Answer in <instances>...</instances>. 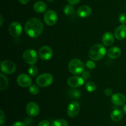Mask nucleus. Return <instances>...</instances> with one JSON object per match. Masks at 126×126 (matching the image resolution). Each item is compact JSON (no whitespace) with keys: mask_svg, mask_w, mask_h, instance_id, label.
Instances as JSON below:
<instances>
[{"mask_svg":"<svg viewBox=\"0 0 126 126\" xmlns=\"http://www.w3.org/2000/svg\"><path fill=\"white\" fill-rule=\"evenodd\" d=\"M51 126H68V124L65 119H57L52 122Z\"/></svg>","mask_w":126,"mask_h":126,"instance_id":"obj_22","label":"nucleus"},{"mask_svg":"<svg viewBox=\"0 0 126 126\" xmlns=\"http://www.w3.org/2000/svg\"><path fill=\"white\" fill-rule=\"evenodd\" d=\"M104 93L108 97H110V96L113 95V91L110 88H107L105 89L104 91Z\"/></svg>","mask_w":126,"mask_h":126,"instance_id":"obj_31","label":"nucleus"},{"mask_svg":"<svg viewBox=\"0 0 126 126\" xmlns=\"http://www.w3.org/2000/svg\"><path fill=\"white\" fill-rule=\"evenodd\" d=\"M97 89V86L93 82H89L86 84V89L89 92H93Z\"/></svg>","mask_w":126,"mask_h":126,"instance_id":"obj_25","label":"nucleus"},{"mask_svg":"<svg viewBox=\"0 0 126 126\" xmlns=\"http://www.w3.org/2000/svg\"><path fill=\"white\" fill-rule=\"evenodd\" d=\"M119 22L123 25H126V14H121L118 17Z\"/></svg>","mask_w":126,"mask_h":126,"instance_id":"obj_28","label":"nucleus"},{"mask_svg":"<svg viewBox=\"0 0 126 126\" xmlns=\"http://www.w3.org/2000/svg\"><path fill=\"white\" fill-rule=\"evenodd\" d=\"M1 70L6 75H11L16 70V65L11 60H4L1 63Z\"/></svg>","mask_w":126,"mask_h":126,"instance_id":"obj_6","label":"nucleus"},{"mask_svg":"<svg viewBox=\"0 0 126 126\" xmlns=\"http://www.w3.org/2000/svg\"><path fill=\"white\" fill-rule=\"evenodd\" d=\"M68 70L71 73L75 75H79L84 71V65L82 61L78 59H73L68 63Z\"/></svg>","mask_w":126,"mask_h":126,"instance_id":"obj_3","label":"nucleus"},{"mask_svg":"<svg viewBox=\"0 0 126 126\" xmlns=\"http://www.w3.org/2000/svg\"><path fill=\"white\" fill-rule=\"evenodd\" d=\"M123 118V112L118 109L113 110L111 113V118L113 121L118 122L120 121Z\"/></svg>","mask_w":126,"mask_h":126,"instance_id":"obj_20","label":"nucleus"},{"mask_svg":"<svg viewBox=\"0 0 126 126\" xmlns=\"http://www.w3.org/2000/svg\"><path fill=\"white\" fill-rule=\"evenodd\" d=\"M123 111L125 114H126V104L124 105L123 107Z\"/></svg>","mask_w":126,"mask_h":126,"instance_id":"obj_38","label":"nucleus"},{"mask_svg":"<svg viewBox=\"0 0 126 126\" xmlns=\"http://www.w3.org/2000/svg\"><path fill=\"white\" fill-rule=\"evenodd\" d=\"M111 102L116 106H122L126 103V96L123 94H114L111 96Z\"/></svg>","mask_w":126,"mask_h":126,"instance_id":"obj_14","label":"nucleus"},{"mask_svg":"<svg viewBox=\"0 0 126 126\" xmlns=\"http://www.w3.org/2000/svg\"><path fill=\"white\" fill-rule=\"evenodd\" d=\"M12 126H25V124L21 121H17L14 123Z\"/></svg>","mask_w":126,"mask_h":126,"instance_id":"obj_35","label":"nucleus"},{"mask_svg":"<svg viewBox=\"0 0 126 126\" xmlns=\"http://www.w3.org/2000/svg\"><path fill=\"white\" fill-rule=\"evenodd\" d=\"M58 16L56 12L54 10H48L45 12L44 16V20L46 25L53 26L57 23Z\"/></svg>","mask_w":126,"mask_h":126,"instance_id":"obj_7","label":"nucleus"},{"mask_svg":"<svg viewBox=\"0 0 126 126\" xmlns=\"http://www.w3.org/2000/svg\"><path fill=\"white\" fill-rule=\"evenodd\" d=\"M80 110V105L76 101H73L67 108V114L70 118H75L78 115Z\"/></svg>","mask_w":126,"mask_h":126,"instance_id":"obj_9","label":"nucleus"},{"mask_svg":"<svg viewBox=\"0 0 126 126\" xmlns=\"http://www.w3.org/2000/svg\"><path fill=\"white\" fill-rule=\"evenodd\" d=\"M33 9L38 13H43L47 9V6L43 1H37L33 5Z\"/></svg>","mask_w":126,"mask_h":126,"instance_id":"obj_19","label":"nucleus"},{"mask_svg":"<svg viewBox=\"0 0 126 126\" xmlns=\"http://www.w3.org/2000/svg\"><path fill=\"white\" fill-rule=\"evenodd\" d=\"M82 77L84 79H87L90 77V73L87 71H84L82 73Z\"/></svg>","mask_w":126,"mask_h":126,"instance_id":"obj_33","label":"nucleus"},{"mask_svg":"<svg viewBox=\"0 0 126 126\" xmlns=\"http://www.w3.org/2000/svg\"><path fill=\"white\" fill-rule=\"evenodd\" d=\"M47 1L48 2H52V1H54V0H47Z\"/></svg>","mask_w":126,"mask_h":126,"instance_id":"obj_39","label":"nucleus"},{"mask_svg":"<svg viewBox=\"0 0 126 126\" xmlns=\"http://www.w3.org/2000/svg\"><path fill=\"white\" fill-rule=\"evenodd\" d=\"M38 126H50V123L47 120H43L38 124Z\"/></svg>","mask_w":126,"mask_h":126,"instance_id":"obj_32","label":"nucleus"},{"mask_svg":"<svg viewBox=\"0 0 126 126\" xmlns=\"http://www.w3.org/2000/svg\"><path fill=\"white\" fill-rule=\"evenodd\" d=\"M6 118H5V114L2 110H0V124L2 125L4 123Z\"/></svg>","mask_w":126,"mask_h":126,"instance_id":"obj_30","label":"nucleus"},{"mask_svg":"<svg viewBox=\"0 0 126 126\" xmlns=\"http://www.w3.org/2000/svg\"><path fill=\"white\" fill-rule=\"evenodd\" d=\"M9 81L7 78L4 74H0V90L4 91L8 87Z\"/></svg>","mask_w":126,"mask_h":126,"instance_id":"obj_21","label":"nucleus"},{"mask_svg":"<svg viewBox=\"0 0 126 126\" xmlns=\"http://www.w3.org/2000/svg\"><path fill=\"white\" fill-rule=\"evenodd\" d=\"M114 41V36L111 32H106L102 36V43L106 46H111Z\"/></svg>","mask_w":126,"mask_h":126,"instance_id":"obj_17","label":"nucleus"},{"mask_svg":"<svg viewBox=\"0 0 126 126\" xmlns=\"http://www.w3.org/2000/svg\"><path fill=\"white\" fill-rule=\"evenodd\" d=\"M86 65V66H87V68H88L89 69H91V70H92V69H94L96 66V65L94 61L92 60L87 61Z\"/></svg>","mask_w":126,"mask_h":126,"instance_id":"obj_27","label":"nucleus"},{"mask_svg":"<svg viewBox=\"0 0 126 126\" xmlns=\"http://www.w3.org/2000/svg\"><path fill=\"white\" fill-rule=\"evenodd\" d=\"M92 14V9L90 6L84 5L81 6L77 10V15L81 18L87 17Z\"/></svg>","mask_w":126,"mask_h":126,"instance_id":"obj_16","label":"nucleus"},{"mask_svg":"<svg viewBox=\"0 0 126 126\" xmlns=\"http://www.w3.org/2000/svg\"><path fill=\"white\" fill-rule=\"evenodd\" d=\"M18 1H19L22 4H27L29 2L30 0H18Z\"/></svg>","mask_w":126,"mask_h":126,"instance_id":"obj_36","label":"nucleus"},{"mask_svg":"<svg viewBox=\"0 0 126 126\" xmlns=\"http://www.w3.org/2000/svg\"><path fill=\"white\" fill-rule=\"evenodd\" d=\"M44 25L43 22L38 18H30L25 25V33L31 38H36L43 33Z\"/></svg>","mask_w":126,"mask_h":126,"instance_id":"obj_1","label":"nucleus"},{"mask_svg":"<svg viewBox=\"0 0 126 126\" xmlns=\"http://www.w3.org/2000/svg\"><path fill=\"white\" fill-rule=\"evenodd\" d=\"M26 111L27 114L30 117H35L39 114L40 109L39 107L35 102H29L26 106Z\"/></svg>","mask_w":126,"mask_h":126,"instance_id":"obj_12","label":"nucleus"},{"mask_svg":"<svg viewBox=\"0 0 126 126\" xmlns=\"http://www.w3.org/2000/svg\"><path fill=\"white\" fill-rule=\"evenodd\" d=\"M29 92L32 95H37L39 92V87L35 84L31 85L29 87Z\"/></svg>","mask_w":126,"mask_h":126,"instance_id":"obj_26","label":"nucleus"},{"mask_svg":"<svg viewBox=\"0 0 126 126\" xmlns=\"http://www.w3.org/2000/svg\"><path fill=\"white\" fill-rule=\"evenodd\" d=\"M84 82V79L82 76H78L77 75L73 76L69 78L67 80V84L70 87L73 88H76L82 86Z\"/></svg>","mask_w":126,"mask_h":126,"instance_id":"obj_13","label":"nucleus"},{"mask_svg":"<svg viewBox=\"0 0 126 126\" xmlns=\"http://www.w3.org/2000/svg\"><path fill=\"white\" fill-rule=\"evenodd\" d=\"M9 33L14 38L18 37L22 33V27L18 22H13L9 27Z\"/></svg>","mask_w":126,"mask_h":126,"instance_id":"obj_11","label":"nucleus"},{"mask_svg":"<svg viewBox=\"0 0 126 126\" xmlns=\"http://www.w3.org/2000/svg\"><path fill=\"white\" fill-rule=\"evenodd\" d=\"M71 95L73 98L78 99V98H79L80 97H81V93H80V92L79 91H77V90H74V91H71Z\"/></svg>","mask_w":126,"mask_h":126,"instance_id":"obj_29","label":"nucleus"},{"mask_svg":"<svg viewBox=\"0 0 126 126\" xmlns=\"http://www.w3.org/2000/svg\"><path fill=\"white\" fill-rule=\"evenodd\" d=\"M68 2L72 5H76L80 2V0H67Z\"/></svg>","mask_w":126,"mask_h":126,"instance_id":"obj_34","label":"nucleus"},{"mask_svg":"<svg viewBox=\"0 0 126 126\" xmlns=\"http://www.w3.org/2000/svg\"><path fill=\"white\" fill-rule=\"evenodd\" d=\"M114 36L118 40H123L126 38V25H121L116 28Z\"/></svg>","mask_w":126,"mask_h":126,"instance_id":"obj_15","label":"nucleus"},{"mask_svg":"<svg viewBox=\"0 0 126 126\" xmlns=\"http://www.w3.org/2000/svg\"><path fill=\"white\" fill-rule=\"evenodd\" d=\"M107 55L108 57L111 59H118L121 55V50L119 47L113 46L108 49Z\"/></svg>","mask_w":126,"mask_h":126,"instance_id":"obj_18","label":"nucleus"},{"mask_svg":"<svg viewBox=\"0 0 126 126\" xmlns=\"http://www.w3.org/2000/svg\"><path fill=\"white\" fill-rule=\"evenodd\" d=\"M23 59L29 65H35L38 60V54L33 49H27L23 52Z\"/></svg>","mask_w":126,"mask_h":126,"instance_id":"obj_5","label":"nucleus"},{"mask_svg":"<svg viewBox=\"0 0 126 126\" xmlns=\"http://www.w3.org/2000/svg\"><path fill=\"white\" fill-rule=\"evenodd\" d=\"M17 82L22 87H28L32 85V79L29 75L25 73L20 74L17 78Z\"/></svg>","mask_w":126,"mask_h":126,"instance_id":"obj_10","label":"nucleus"},{"mask_svg":"<svg viewBox=\"0 0 126 126\" xmlns=\"http://www.w3.org/2000/svg\"><path fill=\"white\" fill-rule=\"evenodd\" d=\"M0 20H1V23H0V26L2 27V23H3V18H2V15H0Z\"/></svg>","mask_w":126,"mask_h":126,"instance_id":"obj_37","label":"nucleus"},{"mask_svg":"<svg viewBox=\"0 0 126 126\" xmlns=\"http://www.w3.org/2000/svg\"><path fill=\"white\" fill-rule=\"evenodd\" d=\"M107 54V49L101 44H97L90 48L88 55L91 60L94 61H99L102 60Z\"/></svg>","mask_w":126,"mask_h":126,"instance_id":"obj_2","label":"nucleus"},{"mask_svg":"<svg viewBox=\"0 0 126 126\" xmlns=\"http://www.w3.org/2000/svg\"></svg>","mask_w":126,"mask_h":126,"instance_id":"obj_40","label":"nucleus"},{"mask_svg":"<svg viewBox=\"0 0 126 126\" xmlns=\"http://www.w3.org/2000/svg\"><path fill=\"white\" fill-rule=\"evenodd\" d=\"M28 72L29 75L32 76H35L38 73V68L34 65H31L28 69Z\"/></svg>","mask_w":126,"mask_h":126,"instance_id":"obj_24","label":"nucleus"},{"mask_svg":"<svg viewBox=\"0 0 126 126\" xmlns=\"http://www.w3.org/2000/svg\"><path fill=\"white\" fill-rule=\"evenodd\" d=\"M63 12L66 16H70L73 14L74 12V7H73L72 4H67L64 7Z\"/></svg>","mask_w":126,"mask_h":126,"instance_id":"obj_23","label":"nucleus"},{"mask_svg":"<svg viewBox=\"0 0 126 126\" xmlns=\"http://www.w3.org/2000/svg\"><path fill=\"white\" fill-rule=\"evenodd\" d=\"M52 75H50V73H43L38 76L36 78V82L37 85L39 87H46L52 84L53 82Z\"/></svg>","mask_w":126,"mask_h":126,"instance_id":"obj_4","label":"nucleus"},{"mask_svg":"<svg viewBox=\"0 0 126 126\" xmlns=\"http://www.w3.org/2000/svg\"><path fill=\"white\" fill-rule=\"evenodd\" d=\"M38 54L43 60H49L52 57L53 50L48 46H43L39 49Z\"/></svg>","mask_w":126,"mask_h":126,"instance_id":"obj_8","label":"nucleus"}]
</instances>
